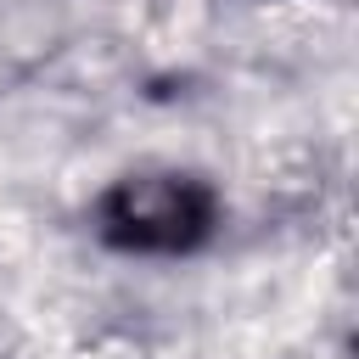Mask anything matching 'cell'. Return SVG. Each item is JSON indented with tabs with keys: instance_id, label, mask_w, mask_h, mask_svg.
<instances>
[{
	"instance_id": "6da1fadb",
	"label": "cell",
	"mask_w": 359,
	"mask_h": 359,
	"mask_svg": "<svg viewBox=\"0 0 359 359\" xmlns=\"http://www.w3.org/2000/svg\"><path fill=\"white\" fill-rule=\"evenodd\" d=\"M219 230V191L202 174L180 168H140L101 191L95 236L112 252L135 258H185L208 247Z\"/></svg>"
}]
</instances>
